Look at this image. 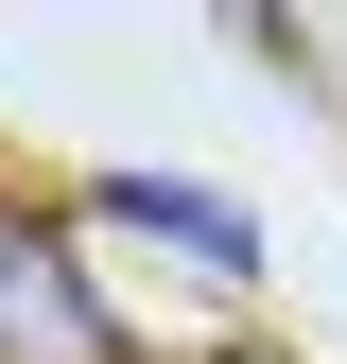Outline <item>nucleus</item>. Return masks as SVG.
<instances>
[{
    "instance_id": "nucleus-1",
    "label": "nucleus",
    "mask_w": 347,
    "mask_h": 364,
    "mask_svg": "<svg viewBox=\"0 0 347 364\" xmlns=\"http://www.w3.org/2000/svg\"><path fill=\"white\" fill-rule=\"evenodd\" d=\"M0 364H122L105 295H87V260L53 225H0Z\"/></svg>"
},
{
    "instance_id": "nucleus-2",
    "label": "nucleus",
    "mask_w": 347,
    "mask_h": 364,
    "mask_svg": "<svg viewBox=\"0 0 347 364\" xmlns=\"http://www.w3.org/2000/svg\"><path fill=\"white\" fill-rule=\"evenodd\" d=\"M105 225H139V243L208 260V278H260V225H243L226 191H191V173H105Z\"/></svg>"
}]
</instances>
